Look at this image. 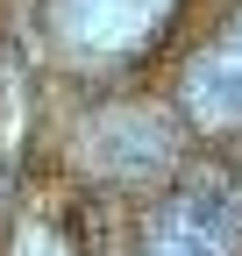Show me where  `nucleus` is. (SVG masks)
I'll list each match as a JSON object with an SVG mask.
<instances>
[{"mask_svg": "<svg viewBox=\"0 0 242 256\" xmlns=\"http://www.w3.org/2000/svg\"><path fill=\"white\" fill-rule=\"evenodd\" d=\"M150 256H242V192L228 178H192L150 220Z\"/></svg>", "mask_w": 242, "mask_h": 256, "instance_id": "1", "label": "nucleus"}, {"mask_svg": "<svg viewBox=\"0 0 242 256\" xmlns=\"http://www.w3.org/2000/svg\"><path fill=\"white\" fill-rule=\"evenodd\" d=\"M171 0H50L43 22L64 50L86 57H121V50H142L150 36L164 28Z\"/></svg>", "mask_w": 242, "mask_h": 256, "instance_id": "2", "label": "nucleus"}, {"mask_svg": "<svg viewBox=\"0 0 242 256\" xmlns=\"http://www.w3.org/2000/svg\"><path fill=\"white\" fill-rule=\"evenodd\" d=\"M178 100L200 128H242V14L186 64V86Z\"/></svg>", "mask_w": 242, "mask_h": 256, "instance_id": "3", "label": "nucleus"}]
</instances>
